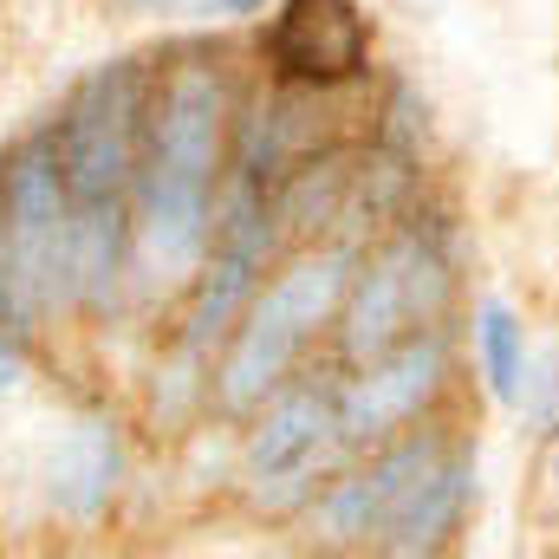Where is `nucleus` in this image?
<instances>
[{
	"label": "nucleus",
	"instance_id": "1",
	"mask_svg": "<svg viewBox=\"0 0 559 559\" xmlns=\"http://www.w3.org/2000/svg\"><path fill=\"white\" fill-rule=\"evenodd\" d=\"M235 92L215 52L182 46L169 52L163 72H150V111H143V150H138V248L156 274L189 280L209 261L222 189L235 169Z\"/></svg>",
	"mask_w": 559,
	"mask_h": 559
},
{
	"label": "nucleus",
	"instance_id": "2",
	"mask_svg": "<svg viewBox=\"0 0 559 559\" xmlns=\"http://www.w3.org/2000/svg\"><path fill=\"white\" fill-rule=\"evenodd\" d=\"M352 274H358V248L312 241L274 280L254 286V299L235 319V332L222 338V358H215V378H209V397H215L222 417H254L306 365V352L338 325Z\"/></svg>",
	"mask_w": 559,
	"mask_h": 559
},
{
	"label": "nucleus",
	"instance_id": "3",
	"mask_svg": "<svg viewBox=\"0 0 559 559\" xmlns=\"http://www.w3.org/2000/svg\"><path fill=\"white\" fill-rule=\"evenodd\" d=\"M449 299H455V261H449V235L423 215H397L371 254H358L352 293L338 306V365H365L404 338H417L429 325H449Z\"/></svg>",
	"mask_w": 559,
	"mask_h": 559
},
{
	"label": "nucleus",
	"instance_id": "4",
	"mask_svg": "<svg viewBox=\"0 0 559 559\" xmlns=\"http://www.w3.org/2000/svg\"><path fill=\"white\" fill-rule=\"evenodd\" d=\"M0 280L13 325H39L59 299H72V189L52 124L33 131L0 169Z\"/></svg>",
	"mask_w": 559,
	"mask_h": 559
},
{
	"label": "nucleus",
	"instance_id": "5",
	"mask_svg": "<svg viewBox=\"0 0 559 559\" xmlns=\"http://www.w3.org/2000/svg\"><path fill=\"white\" fill-rule=\"evenodd\" d=\"M143 111H150V66L111 59V66H98V72L66 98V111L52 118L59 169H66V189H72V215H79V222L131 215ZM131 222H138V215H131Z\"/></svg>",
	"mask_w": 559,
	"mask_h": 559
},
{
	"label": "nucleus",
	"instance_id": "6",
	"mask_svg": "<svg viewBox=\"0 0 559 559\" xmlns=\"http://www.w3.org/2000/svg\"><path fill=\"white\" fill-rule=\"evenodd\" d=\"M338 384L345 371H293L274 397L254 411L248 449H241V481L261 514H299L319 501L332 468L352 455L345 423H338Z\"/></svg>",
	"mask_w": 559,
	"mask_h": 559
},
{
	"label": "nucleus",
	"instance_id": "7",
	"mask_svg": "<svg viewBox=\"0 0 559 559\" xmlns=\"http://www.w3.org/2000/svg\"><path fill=\"white\" fill-rule=\"evenodd\" d=\"M449 391V325H429L417 338L365 358L345 371L338 384V423H345V449L365 455L391 436H404L411 423L436 417Z\"/></svg>",
	"mask_w": 559,
	"mask_h": 559
},
{
	"label": "nucleus",
	"instance_id": "8",
	"mask_svg": "<svg viewBox=\"0 0 559 559\" xmlns=\"http://www.w3.org/2000/svg\"><path fill=\"white\" fill-rule=\"evenodd\" d=\"M267 72L274 85L352 92L371 72V20L358 0H280L267 26Z\"/></svg>",
	"mask_w": 559,
	"mask_h": 559
},
{
	"label": "nucleus",
	"instance_id": "9",
	"mask_svg": "<svg viewBox=\"0 0 559 559\" xmlns=\"http://www.w3.org/2000/svg\"><path fill=\"white\" fill-rule=\"evenodd\" d=\"M468 508H475V449L462 436H449V449L423 468V481L411 488L404 514L391 521L384 554H442L462 534Z\"/></svg>",
	"mask_w": 559,
	"mask_h": 559
},
{
	"label": "nucleus",
	"instance_id": "10",
	"mask_svg": "<svg viewBox=\"0 0 559 559\" xmlns=\"http://www.w3.org/2000/svg\"><path fill=\"white\" fill-rule=\"evenodd\" d=\"M118 481H124V442H118V429L98 423V417L79 423V429L59 442V455H52V501H59L72 521H92V514L111 508Z\"/></svg>",
	"mask_w": 559,
	"mask_h": 559
},
{
	"label": "nucleus",
	"instance_id": "11",
	"mask_svg": "<svg viewBox=\"0 0 559 559\" xmlns=\"http://www.w3.org/2000/svg\"><path fill=\"white\" fill-rule=\"evenodd\" d=\"M475 358H481V384L495 404H521L527 391V332L508 306H481L475 312Z\"/></svg>",
	"mask_w": 559,
	"mask_h": 559
},
{
	"label": "nucleus",
	"instance_id": "12",
	"mask_svg": "<svg viewBox=\"0 0 559 559\" xmlns=\"http://www.w3.org/2000/svg\"><path fill=\"white\" fill-rule=\"evenodd\" d=\"M521 397H527V423H534V436H540V442H559V345L547 352V365L534 371V384H527Z\"/></svg>",
	"mask_w": 559,
	"mask_h": 559
},
{
	"label": "nucleus",
	"instance_id": "13",
	"mask_svg": "<svg viewBox=\"0 0 559 559\" xmlns=\"http://www.w3.org/2000/svg\"><path fill=\"white\" fill-rule=\"evenodd\" d=\"M124 7H143V13H176V7H182V13H189L195 0H124Z\"/></svg>",
	"mask_w": 559,
	"mask_h": 559
},
{
	"label": "nucleus",
	"instance_id": "14",
	"mask_svg": "<svg viewBox=\"0 0 559 559\" xmlns=\"http://www.w3.org/2000/svg\"><path fill=\"white\" fill-rule=\"evenodd\" d=\"M0 319H7V280H0Z\"/></svg>",
	"mask_w": 559,
	"mask_h": 559
}]
</instances>
